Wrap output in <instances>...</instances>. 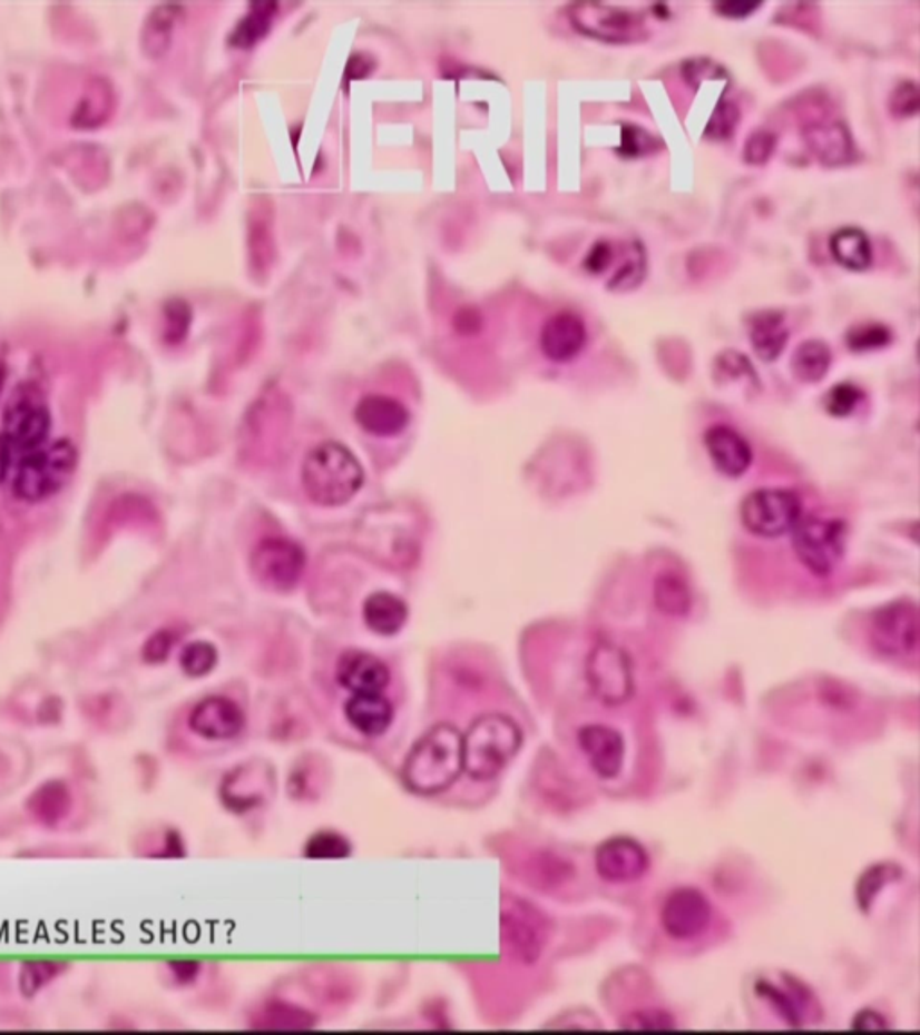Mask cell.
<instances>
[{
  "instance_id": "cell-1",
  "label": "cell",
  "mask_w": 920,
  "mask_h": 1035,
  "mask_svg": "<svg viewBox=\"0 0 920 1035\" xmlns=\"http://www.w3.org/2000/svg\"><path fill=\"white\" fill-rule=\"evenodd\" d=\"M462 771V736L451 724H435L404 760L403 779L419 795L441 793Z\"/></svg>"
},
{
  "instance_id": "cell-2",
  "label": "cell",
  "mask_w": 920,
  "mask_h": 1035,
  "mask_svg": "<svg viewBox=\"0 0 920 1035\" xmlns=\"http://www.w3.org/2000/svg\"><path fill=\"white\" fill-rule=\"evenodd\" d=\"M521 745L523 732L515 719L486 713L474 719L462 737V770L479 782L493 780L517 757Z\"/></svg>"
},
{
  "instance_id": "cell-3",
  "label": "cell",
  "mask_w": 920,
  "mask_h": 1035,
  "mask_svg": "<svg viewBox=\"0 0 920 1035\" xmlns=\"http://www.w3.org/2000/svg\"><path fill=\"white\" fill-rule=\"evenodd\" d=\"M363 467L344 444L327 441L307 453L303 464V485L315 504L342 505L359 493Z\"/></svg>"
},
{
  "instance_id": "cell-4",
  "label": "cell",
  "mask_w": 920,
  "mask_h": 1035,
  "mask_svg": "<svg viewBox=\"0 0 920 1035\" xmlns=\"http://www.w3.org/2000/svg\"><path fill=\"white\" fill-rule=\"evenodd\" d=\"M78 452L75 444L61 438L31 452L19 462L14 473L13 493L23 502L37 504L58 491L75 475Z\"/></svg>"
},
{
  "instance_id": "cell-5",
  "label": "cell",
  "mask_w": 920,
  "mask_h": 1035,
  "mask_svg": "<svg viewBox=\"0 0 920 1035\" xmlns=\"http://www.w3.org/2000/svg\"><path fill=\"white\" fill-rule=\"evenodd\" d=\"M793 549L800 563L811 574L828 578L834 572L845 552V525L838 520L802 516L791 529Z\"/></svg>"
},
{
  "instance_id": "cell-6",
  "label": "cell",
  "mask_w": 920,
  "mask_h": 1035,
  "mask_svg": "<svg viewBox=\"0 0 920 1035\" xmlns=\"http://www.w3.org/2000/svg\"><path fill=\"white\" fill-rule=\"evenodd\" d=\"M503 946L521 964L532 966L549 940L550 924L535 905L518 897L503 896L500 914Z\"/></svg>"
},
{
  "instance_id": "cell-7",
  "label": "cell",
  "mask_w": 920,
  "mask_h": 1035,
  "mask_svg": "<svg viewBox=\"0 0 920 1035\" xmlns=\"http://www.w3.org/2000/svg\"><path fill=\"white\" fill-rule=\"evenodd\" d=\"M585 674L595 700L605 707H620L635 692L628 653L609 642H600L591 649L586 658Z\"/></svg>"
},
{
  "instance_id": "cell-8",
  "label": "cell",
  "mask_w": 920,
  "mask_h": 1035,
  "mask_svg": "<svg viewBox=\"0 0 920 1035\" xmlns=\"http://www.w3.org/2000/svg\"><path fill=\"white\" fill-rule=\"evenodd\" d=\"M51 414L35 388H20L4 411L2 435L11 452L28 453L46 446Z\"/></svg>"
},
{
  "instance_id": "cell-9",
  "label": "cell",
  "mask_w": 920,
  "mask_h": 1035,
  "mask_svg": "<svg viewBox=\"0 0 920 1035\" xmlns=\"http://www.w3.org/2000/svg\"><path fill=\"white\" fill-rule=\"evenodd\" d=\"M802 518V504L793 491L757 490L741 504V522L753 536L781 538Z\"/></svg>"
},
{
  "instance_id": "cell-10",
  "label": "cell",
  "mask_w": 920,
  "mask_h": 1035,
  "mask_svg": "<svg viewBox=\"0 0 920 1035\" xmlns=\"http://www.w3.org/2000/svg\"><path fill=\"white\" fill-rule=\"evenodd\" d=\"M570 22L579 33L605 43H635L647 38L640 14L608 4H574Z\"/></svg>"
},
{
  "instance_id": "cell-11",
  "label": "cell",
  "mask_w": 920,
  "mask_h": 1035,
  "mask_svg": "<svg viewBox=\"0 0 920 1035\" xmlns=\"http://www.w3.org/2000/svg\"><path fill=\"white\" fill-rule=\"evenodd\" d=\"M304 566L303 549L286 538H265L252 551V574L270 590H292L303 578Z\"/></svg>"
},
{
  "instance_id": "cell-12",
  "label": "cell",
  "mask_w": 920,
  "mask_h": 1035,
  "mask_svg": "<svg viewBox=\"0 0 920 1035\" xmlns=\"http://www.w3.org/2000/svg\"><path fill=\"white\" fill-rule=\"evenodd\" d=\"M870 642L887 657H910L919 648V613L911 602L881 608L870 625Z\"/></svg>"
},
{
  "instance_id": "cell-13",
  "label": "cell",
  "mask_w": 920,
  "mask_h": 1035,
  "mask_svg": "<svg viewBox=\"0 0 920 1035\" xmlns=\"http://www.w3.org/2000/svg\"><path fill=\"white\" fill-rule=\"evenodd\" d=\"M711 920V900L693 886H682L671 891L662 905V928L674 940H694L707 931Z\"/></svg>"
},
{
  "instance_id": "cell-14",
  "label": "cell",
  "mask_w": 920,
  "mask_h": 1035,
  "mask_svg": "<svg viewBox=\"0 0 920 1035\" xmlns=\"http://www.w3.org/2000/svg\"><path fill=\"white\" fill-rule=\"evenodd\" d=\"M652 858L646 847L629 836H611L595 850V870L614 885L635 883L646 876Z\"/></svg>"
},
{
  "instance_id": "cell-15",
  "label": "cell",
  "mask_w": 920,
  "mask_h": 1035,
  "mask_svg": "<svg viewBox=\"0 0 920 1035\" xmlns=\"http://www.w3.org/2000/svg\"><path fill=\"white\" fill-rule=\"evenodd\" d=\"M782 984L784 987H779L766 978L757 979L755 994L758 998L770 1003V1007L791 1028H802L808 1019H819L820 1005L808 985L791 975H784Z\"/></svg>"
},
{
  "instance_id": "cell-16",
  "label": "cell",
  "mask_w": 920,
  "mask_h": 1035,
  "mask_svg": "<svg viewBox=\"0 0 920 1035\" xmlns=\"http://www.w3.org/2000/svg\"><path fill=\"white\" fill-rule=\"evenodd\" d=\"M577 742L599 779L614 780L623 773L626 742L623 733L608 724H585Z\"/></svg>"
},
{
  "instance_id": "cell-17",
  "label": "cell",
  "mask_w": 920,
  "mask_h": 1035,
  "mask_svg": "<svg viewBox=\"0 0 920 1035\" xmlns=\"http://www.w3.org/2000/svg\"><path fill=\"white\" fill-rule=\"evenodd\" d=\"M245 727V716L236 701L224 696H211L200 701L189 716V728L193 732L211 739V741H227L239 736Z\"/></svg>"
},
{
  "instance_id": "cell-18",
  "label": "cell",
  "mask_w": 920,
  "mask_h": 1035,
  "mask_svg": "<svg viewBox=\"0 0 920 1035\" xmlns=\"http://www.w3.org/2000/svg\"><path fill=\"white\" fill-rule=\"evenodd\" d=\"M539 345L547 358L565 364L576 358L586 345V326L572 312L556 313L545 323Z\"/></svg>"
},
{
  "instance_id": "cell-19",
  "label": "cell",
  "mask_w": 920,
  "mask_h": 1035,
  "mask_svg": "<svg viewBox=\"0 0 920 1035\" xmlns=\"http://www.w3.org/2000/svg\"><path fill=\"white\" fill-rule=\"evenodd\" d=\"M336 680L353 694L382 692L389 686L391 672L385 663L374 654L363 653V651H345L336 666Z\"/></svg>"
},
{
  "instance_id": "cell-20",
  "label": "cell",
  "mask_w": 920,
  "mask_h": 1035,
  "mask_svg": "<svg viewBox=\"0 0 920 1035\" xmlns=\"http://www.w3.org/2000/svg\"><path fill=\"white\" fill-rule=\"evenodd\" d=\"M804 140L811 154L829 168L851 162L854 142L851 131L838 121H813L804 127Z\"/></svg>"
},
{
  "instance_id": "cell-21",
  "label": "cell",
  "mask_w": 920,
  "mask_h": 1035,
  "mask_svg": "<svg viewBox=\"0 0 920 1035\" xmlns=\"http://www.w3.org/2000/svg\"><path fill=\"white\" fill-rule=\"evenodd\" d=\"M705 448L714 466L726 476H741L752 466L748 441L726 425L711 426L705 434Z\"/></svg>"
},
{
  "instance_id": "cell-22",
  "label": "cell",
  "mask_w": 920,
  "mask_h": 1035,
  "mask_svg": "<svg viewBox=\"0 0 920 1035\" xmlns=\"http://www.w3.org/2000/svg\"><path fill=\"white\" fill-rule=\"evenodd\" d=\"M354 420L374 437H394L407 428L410 415L394 397L372 394L356 405Z\"/></svg>"
},
{
  "instance_id": "cell-23",
  "label": "cell",
  "mask_w": 920,
  "mask_h": 1035,
  "mask_svg": "<svg viewBox=\"0 0 920 1035\" xmlns=\"http://www.w3.org/2000/svg\"><path fill=\"white\" fill-rule=\"evenodd\" d=\"M265 765H245L228 775L222 786V798L227 807L234 811H245L265 798V791L268 789V782L272 780L266 775Z\"/></svg>"
},
{
  "instance_id": "cell-24",
  "label": "cell",
  "mask_w": 920,
  "mask_h": 1035,
  "mask_svg": "<svg viewBox=\"0 0 920 1035\" xmlns=\"http://www.w3.org/2000/svg\"><path fill=\"white\" fill-rule=\"evenodd\" d=\"M392 716H394V709L382 692L354 694L345 703V718L363 736H382L386 728L391 727Z\"/></svg>"
},
{
  "instance_id": "cell-25",
  "label": "cell",
  "mask_w": 920,
  "mask_h": 1035,
  "mask_svg": "<svg viewBox=\"0 0 920 1035\" xmlns=\"http://www.w3.org/2000/svg\"><path fill=\"white\" fill-rule=\"evenodd\" d=\"M750 341L753 351L764 362H773L786 349L790 329L781 312L766 309L750 318Z\"/></svg>"
},
{
  "instance_id": "cell-26",
  "label": "cell",
  "mask_w": 920,
  "mask_h": 1035,
  "mask_svg": "<svg viewBox=\"0 0 920 1035\" xmlns=\"http://www.w3.org/2000/svg\"><path fill=\"white\" fill-rule=\"evenodd\" d=\"M72 809L69 786L61 780H47L28 798V811L38 824L52 827L60 824Z\"/></svg>"
},
{
  "instance_id": "cell-27",
  "label": "cell",
  "mask_w": 920,
  "mask_h": 1035,
  "mask_svg": "<svg viewBox=\"0 0 920 1035\" xmlns=\"http://www.w3.org/2000/svg\"><path fill=\"white\" fill-rule=\"evenodd\" d=\"M409 619V608L394 593L376 592L363 602V621L374 633L391 637L403 628Z\"/></svg>"
},
{
  "instance_id": "cell-28",
  "label": "cell",
  "mask_w": 920,
  "mask_h": 1035,
  "mask_svg": "<svg viewBox=\"0 0 920 1035\" xmlns=\"http://www.w3.org/2000/svg\"><path fill=\"white\" fill-rule=\"evenodd\" d=\"M832 256L846 270L863 272L872 263V247L863 230L846 227L831 238Z\"/></svg>"
},
{
  "instance_id": "cell-29",
  "label": "cell",
  "mask_w": 920,
  "mask_h": 1035,
  "mask_svg": "<svg viewBox=\"0 0 920 1035\" xmlns=\"http://www.w3.org/2000/svg\"><path fill=\"white\" fill-rule=\"evenodd\" d=\"M832 353L823 341H805L796 347L791 358V371L802 383H819L828 376Z\"/></svg>"
},
{
  "instance_id": "cell-30",
  "label": "cell",
  "mask_w": 920,
  "mask_h": 1035,
  "mask_svg": "<svg viewBox=\"0 0 920 1035\" xmlns=\"http://www.w3.org/2000/svg\"><path fill=\"white\" fill-rule=\"evenodd\" d=\"M653 598L656 608L667 617H685L693 607V598L685 579L674 572L658 574L653 586Z\"/></svg>"
},
{
  "instance_id": "cell-31",
  "label": "cell",
  "mask_w": 920,
  "mask_h": 1035,
  "mask_svg": "<svg viewBox=\"0 0 920 1035\" xmlns=\"http://www.w3.org/2000/svg\"><path fill=\"white\" fill-rule=\"evenodd\" d=\"M902 870L895 862H874L870 865L855 883V900L863 914H869L884 886L901 879Z\"/></svg>"
},
{
  "instance_id": "cell-32",
  "label": "cell",
  "mask_w": 920,
  "mask_h": 1035,
  "mask_svg": "<svg viewBox=\"0 0 920 1035\" xmlns=\"http://www.w3.org/2000/svg\"><path fill=\"white\" fill-rule=\"evenodd\" d=\"M252 1025L256 1028H275V1031H304L315 1025L313 1014L288 1003H268Z\"/></svg>"
},
{
  "instance_id": "cell-33",
  "label": "cell",
  "mask_w": 920,
  "mask_h": 1035,
  "mask_svg": "<svg viewBox=\"0 0 920 1035\" xmlns=\"http://www.w3.org/2000/svg\"><path fill=\"white\" fill-rule=\"evenodd\" d=\"M527 876H529V881L539 888H556L568 879H572L574 867L570 861H565L556 854L539 852L530 859Z\"/></svg>"
},
{
  "instance_id": "cell-34",
  "label": "cell",
  "mask_w": 920,
  "mask_h": 1035,
  "mask_svg": "<svg viewBox=\"0 0 920 1035\" xmlns=\"http://www.w3.org/2000/svg\"><path fill=\"white\" fill-rule=\"evenodd\" d=\"M277 6L272 2H260L252 6L251 13L237 23L233 34V43L237 47H251L268 33L270 23L274 20Z\"/></svg>"
},
{
  "instance_id": "cell-35",
  "label": "cell",
  "mask_w": 920,
  "mask_h": 1035,
  "mask_svg": "<svg viewBox=\"0 0 920 1035\" xmlns=\"http://www.w3.org/2000/svg\"><path fill=\"white\" fill-rule=\"evenodd\" d=\"M177 8L160 6L151 13L145 28V47L151 55H160L168 47Z\"/></svg>"
},
{
  "instance_id": "cell-36",
  "label": "cell",
  "mask_w": 920,
  "mask_h": 1035,
  "mask_svg": "<svg viewBox=\"0 0 920 1035\" xmlns=\"http://www.w3.org/2000/svg\"><path fill=\"white\" fill-rule=\"evenodd\" d=\"M714 378L721 385L746 379L748 385L753 383L755 387H758L757 376H755L752 364H750L746 356L741 355L740 351H723L717 356L716 362H714Z\"/></svg>"
},
{
  "instance_id": "cell-37",
  "label": "cell",
  "mask_w": 920,
  "mask_h": 1035,
  "mask_svg": "<svg viewBox=\"0 0 920 1035\" xmlns=\"http://www.w3.org/2000/svg\"><path fill=\"white\" fill-rule=\"evenodd\" d=\"M644 277H646V253H644L640 243H633L626 262L615 272V276L609 279L608 288L615 289V292L637 288Z\"/></svg>"
},
{
  "instance_id": "cell-38",
  "label": "cell",
  "mask_w": 920,
  "mask_h": 1035,
  "mask_svg": "<svg viewBox=\"0 0 920 1035\" xmlns=\"http://www.w3.org/2000/svg\"><path fill=\"white\" fill-rule=\"evenodd\" d=\"M218 662V651L209 642H193L180 654V668L187 677H207Z\"/></svg>"
},
{
  "instance_id": "cell-39",
  "label": "cell",
  "mask_w": 920,
  "mask_h": 1035,
  "mask_svg": "<svg viewBox=\"0 0 920 1035\" xmlns=\"http://www.w3.org/2000/svg\"><path fill=\"white\" fill-rule=\"evenodd\" d=\"M892 342V333L883 324L864 323L846 333V345L855 353L881 349Z\"/></svg>"
},
{
  "instance_id": "cell-40",
  "label": "cell",
  "mask_w": 920,
  "mask_h": 1035,
  "mask_svg": "<svg viewBox=\"0 0 920 1035\" xmlns=\"http://www.w3.org/2000/svg\"><path fill=\"white\" fill-rule=\"evenodd\" d=\"M66 967L55 962H29L23 964L19 975V987L23 996H35L49 982L57 978Z\"/></svg>"
},
{
  "instance_id": "cell-41",
  "label": "cell",
  "mask_w": 920,
  "mask_h": 1035,
  "mask_svg": "<svg viewBox=\"0 0 920 1035\" xmlns=\"http://www.w3.org/2000/svg\"><path fill=\"white\" fill-rule=\"evenodd\" d=\"M304 854L312 859L348 858L349 854H351V844L339 832L324 830V832H316L315 836L310 838Z\"/></svg>"
},
{
  "instance_id": "cell-42",
  "label": "cell",
  "mask_w": 920,
  "mask_h": 1035,
  "mask_svg": "<svg viewBox=\"0 0 920 1035\" xmlns=\"http://www.w3.org/2000/svg\"><path fill=\"white\" fill-rule=\"evenodd\" d=\"M740 121L741 112L737 105L730 103V101H720V105L714 108L711 119H708L707 127H705V137L708 140L730 139V137L734 136Z\"/></svg>"
},
{
  "instance_id": "cell-43",
  "label": "cell",
  "mask_w": 920,
  "mask_h": 1035,
  "mask_svg": "<svg viewBox=\"0 0 920 1035\" xmlns=\"http://www.w3.org/2000/svg\"><path fill=\"white\" fill-rule=\"evenodd\" d=\"M620 1028L624 1031H674L676 1022L667 1011H662V1008H642L624 1017Z\"/></svg>"
},
{
  "instance_id": "cell-44",
  "label": "cell",
  "mask_w": 920,
  "mask_h": 1035,
  "mask_svg": "<svg viewBox=\"0 0 920 1035\" xmlns=\"http://www.w3.org/2000/svg\"><path fill=\"white\" fill-rule=\"evenodd\" d=\"M861 400H863V392L860 391V387H855L852 383H840L825 394L823 403H825L829 414L836 415V417H846V415L855 411V406L860 405Z\"/></svg>"
},
{
  "instance_id": "cell-45",
  "label": "cell",
  "mask_w": 920,
  "mask_h": 1035,
  "mask_svg": "<svg viewBox=\"0 0 920 1035\" xmlns=\"http://www.w3.org/2000/svg\"><path fill=\"white\" fill-rule=\"evenodd\" d=\"M920 108L919 87L916 81H901L888 99V110L893 117H916Z\"/></svg>"
},
{
  "instance_id": "cell-46",
  "label": "cell",
  "mask_w": 920,
  "mask_h": 1035,
  "mask_svg": "<svg viewBox=\"0 0 920 1035\" xmlns=\"http://www.w3.org/2000/svg\"><path fill=\"white\" fill-rule=\"evenodd\" d=\"M776 148V136L770 130H755L744 145V160L753 166L766 164Z\"/></svg>"
},
{
  "instance_id": "cell-47",
  "label": "cell",
  "mask_w": 920,
  "mask_h": 1035,
  "mask_svg": "<svg viewBox=\"0 0 920 1035\" xmlns=\"http://www.w3.org/2000/svg\"><path fill=\"white\" fill-rule=\"evenodd\" d=\"M658 140L653 139L647 131L642 130V128L628 127L623 128V140H620V148H618V154L624 155V157H640V155L652 154L658 148Z\"/></svg>"
},
{
  "instance_id": "cell-48",
  "label": "cell",
  "mask_w": 920,
  "mask_h": 1035,
  "mask_svg": "<svg viewBox=\"0 0 920 1035\" xmlns=\"http://www.w3.org/2000/svg\"><path fill=\"white\" fill-rule=\"evenodd\" d=\"M682 72H684L685 81L693 85L694 89H697L703 81L723 80V78L726 80L723 67L717 66L716 61H712L711 58L687 60L682 67Z\"/></svg>"
},
{
  "instance_id": "cell-49",
  "label": "cell",
  "mask_w": 920,
  "mask_h": 1035,
  "mask_svg": "<svg viewBox=\"0 0 920 1035\" xmlns=\"http://www.w3.org/2000/svg\"><path fill=\"white\" fill-rule=\"evenodd\" d=\"M173 644H175V634H173L172 631H157V633L151 634L148 642H146L145 649H143V657H145L146 662L149 663L164 662V660L168 658Z\"/></svg>"
},
{
  "instance_id": "cell-50",
  "label": "cell",
  "mask_w": 920,
  "mask_h": 1035,
  "mask_svg": "<svg viewBox=\"0 0 920 1035\" xmlns=\"http://www.w3.org/2000/svg\"><path fill=\"white\" fill-rule=\"evenodd\" d=\"M614 262V248L608 241H597L586 256L585 268L591 274H603Z\"/></svg>"
},
{
  "instance_id": "cell-51",
  "label": "cell",
  "mask_w": 920,
  "mask_h": 1035,
  "mask_svg": "<svg viewBox=\"0 0 920 1035\" xmlns=\"http://www.w3.org/2000/svg\"><path fill=\"white\" fill-rule=\"evenodd\" d=\"M758 8H761V2H744V0H728V2L714 4V10L726 19H744Z\"/></svg>"
},
{
  "instance_id": "cell-52",
  "label": "cell",
  "mask_w": 920,
  "mask_h": 1035,
  "mask_svg": "<svg viewBox=\"0 0 920 1035\" xmlns=\"http://www.w3.org/2000/svg\"><path fill=\"white\" fill-rule=\"evenodd\" d=\"M852 1028L854 1031H887V1017L872 1008H863L852 1019Z\"/></svg>"
},
{
  "instance_id": "cell-53",
  "label": "cell",
  "mask_w": 920,
  "mask_h": 1035,
  "mask_svg": "<svg viewBox=\"0 0 920 1035\" xmlns=\"http://www.w3.org/2000/svg\"><path fill=\"white\" fill-rule=\"evenodd\" d=\"M169 969L173 970V975L177 976L178 982H192L193 978H196L200 966L196 962H175L169 966Z\"/></svg>"
},
{
  "instance_id": "cell-54",
  "label": "cell",
  "mask_w": 920,
  "mask_h": 1035,
  "mask_svg": "<svg viewBox=\"0 0 920 1035\" xmlns=\"http://www.w3.org/2000/svg\"><path fill=\"white\" fill-rule=\"evenodd\" d=\"M371 69L372 66H369V58L353 57L349 60L348 76L349 78H353V80H359V78L368 76Z\"/></svg>"
},
{
  "instance_id": "cell-55",
  "label": "cell",
  "mask_w": 920,
  "mask_h": 1035,
  "mask_svg": "<svg viewBox=\"0 0 920 1035\" xmlns=\"http://www.w3.org/2000/svg\"><path fill=\"white\" fill-rule=\"evenodd\" d=\"M11 452L10 446L4 443V438L0 437V482L4 481L6 475H8V470L11 466Z\"/></svg>"
},
{
  "instance_id": "cell-56",
  "label": "cell",
  "mask_w": 920,
  "mask_h": 1035,
  "mask_svg": "<svg viewBox=\"0 0 920 1035\" xmlns=\"http://www.w3.org/2000/svg\"><path fill=\"white\" fill-rule=\"evenodd\" d=\"M6 382V365L2 359H0V394H2V388H4Z\"/></svg>"
}]
</instances>
